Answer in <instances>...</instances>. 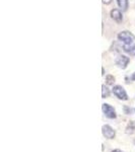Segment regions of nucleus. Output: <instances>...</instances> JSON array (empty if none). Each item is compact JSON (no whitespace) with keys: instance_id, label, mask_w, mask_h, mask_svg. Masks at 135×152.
I'll list each match as a JSON object with an SVG mask.
<instances>
[{"instance_id":"1","label":"nucleus","mask_w":135,"mask_h":152,"mask_svg":"<svg viewBox=\"0 0 135 152\" xmlns=\"http://www.w3.org/2000/svg\"><path fill=\"white\" fill-rule=\"evenodd\" d=\"M113 94H114L119 99L122 100H127L128 99V95H127L126 91L121 85H115L113 87Z\"/></svg>"},{"instance_id":"2","label":"nucleus","mask_w":135,"mask_h":152,"mask_svg":"<svg viewBox=\"0 0 135 152\" xmlns=\"http://www.w3.org/2000/svg\"><path fill=\"white\" fill-rule=\"evenodd\" d=\"M118 39L119 41L123 42L124 44H132V42L134 41V36L130 31H124L118 35Z\"/></svg>"},{"instance_id":"3","label":"nucleus","mask_w":135,"mask_h":152,"mask_svg":"<svg viewBox=\"0 0 135 152\" xmlns=\"http://www.w3.org/2000/svg\"><path fill=\"white\" fill-rule=\"evenodd\" d=\"M102 110H103V112H104L105 116L107 118H109V119H115V118L117 117L116 111H115V109L112 105H110L108 104H103Z\"/></svg>"},{"instance_id":"4","label":"nucleus","mask_w":135,"mask_h":152,"mask_svg":"<svg viewBox=\"0 0 135 152\" xmlns=\"http://www.w3.org/2000/svg\"><path fill=\"white\" fill-rule=\"evenodd\" d=\"M102 133L107 139H114L115 136H116L115 130L113 129L111 126H109V125H104V126H103Z\"/></svg>"},{"instance_id":"5","label":"nucleus","mask_w":135,"mask_h":152,"mask_svg":"<svg viewBox=\"0 0 135 152\" xmlns=\"http://www.w3.org/2000/svg\"><path fill=\"white\" fill-rule=\"evenodd\" d=\"M129 58L127 56H124V55H121L117 58L116 60V64L119 68H122V69H125L127 67V65L129 64Z\"/></svg>"},{"instance_id":"6","label":"nucleus","mask_w":135,"mask_h":152,"mask_svg":"<svg viewBox=\"0 0 135 152\" xmlns=\"http://www.w3.org/2000/svg\"><path fill=\"white\" fill-rule=\"evenodd\" d=\"M111 18L114 19L115 21H117V23H120V21H122V13L121 11L119 10V9H113L111 11Z\"/></svg>"},{"instance_id":"7","label":"nucleus","mask_w":135,"mask_h":152,"mask_svg":"<svg viewBox=\"0 0 135 152\" xmlns=\"http://www.w3.org/2000/svg\"><path fill=\"white\" fill-rule=\"evenodd\" d=\"M123 49L125 52L129 53L130 55H135V45H131V44H124Z\"/></svg>"},{"instance_id":"8","label":"nucleus","mask_w":135,"mask_h":152,"mask_svg":"<svg viewBox=\"0 0 135 152\" xmlns=\"http://www.w3.org/2000/svg\"><path fill=\"white\" fill-rule=\"evenodd\" d=\"M117 3L120 8L123 10H126L128 8V0H117Z\"/></svg>"},{"instance_id":"9","label":"nucleus","mask_w":135,"mask_h":152,"mask_svg":"<svg viewBox=\"0 0 135 152\" xmlns=\"http://www.w3.org/2000/svg\"><path fill=\"white\" fill-rule=\"evenodd\" d=\"M109 96H110V89L105 84L102 85V97L103 99H107Z\"/></svg>"},{"instance_id":"10","label":"nucleus","mask_w":135,"mask_h":152,"mask_svg":"<svg viewBox=\"0 0 135 152\" xmlns=\"http://www.w3.org/2000/svg\"><path fill=\"white\" fill-rule=\"evenodd\" d=\"M126 130H127V131H126L127 133H132V132L135 130V121L130 122V123L128 124V126H127Z\"/></svg>"},{"instance_id":"11","label":"nucleus","mask_w":135,"mask_h":152,"mask_svg":"<svg viewBox=\"0 0 135 152\" xmlns=\"http://www.w3.org/2000/svg\"><path fill=\"white\" fill-rule=\"evenodd\" d=\"M115 82V77L113 75H107L106 76V83L109 85H113Z\"/></svg>"},{"instance_id":"12","label":"nucleus","mask_w":135,"mask_h":152,"mask_svg":"<svg viewBox=\"0 0 135 152\" xmlns=\"http://www.w3.org/2000/svg\"><path fill=\"white\" fill-rule=\"evenodd\" d=\"M124 112H125V114H126V115H130V114H131V109H129L128 107H126V105H125V107H124Z\"/></svg>"},{"instance_id":"13","label":"nucleus","mask_w":135,"mask_h":152,"mask_svg":"<svg viewBox=\"0 0 135 152\" xmlns=\"http://www.w3.org/2000/svg\"><path fill=\"white\" fill-rule=\"evenodd\" d=\"M112 2V0H103V3L104 4H110Z\"/></svg>"},{"instance_id":"14","label":"nucleus","mask_w":135,"mask_h":152,"mask_svg":"<svg viewBox=\"0 0 135 152\" xmlns=\"http://www.w3.org/2000/svg\"><path fill=\"white\" fill-rule=\"evenodd\" d=\"M112 152H124V151L120 150V149H115V150H113Z\"/></svg>"},{"instance_id":"15","label":"nucleus","mask_w":135,"mask_h":152,"mask_svg":"<svg viewBox=\"0 0 135 152\" xmlns=\"http://www.w3.org/2000/svg\"><path fill=\"white\" fill-rule=\"evenodd\" d=\"M131 79H132V80H135V72L133 73V74H132V76H131Z\"/></svg>"}]
</instances>
